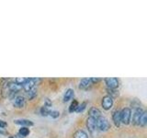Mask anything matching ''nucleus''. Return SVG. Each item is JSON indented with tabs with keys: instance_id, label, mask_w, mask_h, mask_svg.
I'll use <instances>...</instances> for the list:
<instances>
[{
	"instance_id": "1",
	"label": "nucleus",
	"mask_w": 147,
	"mask_h": 138,
	"mask_svg": "<svg viewBox=\"0 0 147 138\" xmlns=\"http://www.w3.org/2000/svg\"><path fill=\"white\" fill-rule=\"evenodd\" d=\"M96 129H98L100 131H107L109 128V123L108 122V120L102 116L96 119Z\"/></svg>"
},
{
	"instance_id": "2",
	"label": "nucleus",
	"mask_w": 147,
	"mask_h": 138,
	"mask_svg": "<svg viewBox=\"0 0 147 138\" xmlns=\"http://www.w3.org/2000/svg\"><path fill=\"white\" fill-rule=\"evenodd\" d=\"M131 118V110L129 108L123 109L121 112V121L124 124H129Z\"/></svg>"
},
{
	"instance_id": "3",
	"label": "nucleus",
	"mask_w": 147,
	"mask_h": 138,
	"mask_svg": "<svg viewBox=\"0 0 147 138\" xmlns=\"http://www.w3.org/2000/svg\"><path fill=\"white\" fill-rule=\"evenodd\" d=\"M36 82H37L36 78H27L25 83L22 85L23 89L27 92H29L30 90H31L34 87V86L36 85Z\"/></svg>"
},
{
	"instance_id": "4",
	"label": "nucleus",
	"mask_w": 147,
	"mask_h": 138,
	"mask_svg": "<svg viewBox=\"0 0 147 138\" xmlns=\"http://www.w3.org/2000/svg\"><path fill=\"white\" fill-rule=\"evenodd\" d=\"M86 127L88 129V131L94 135L96 130V119L92 118V117H88L86 120Z\"/></svg>"
},
{
	"instance_id": "5",
	"label": "nucleus",
	"mask_w": 147,
	"mask_h": 138,
	"mask_svg": "<svg viewBox=\"0 0 147 138\" xmlns=\"http://www.w3.org/2000/svg\"><path fill=\"white\" fill-rule=\"evenodd\" d=\"M105 82H106V85L108 86L109 89H115L116 87H119V80L116 77H108L105 79Z\"/></svg>"
},
{
	"instance_id": "6",
	"label": "nucleus",
	"mask_w": 147,
	"mask_h": 138,
	"mask_svg": "<svg viewBox=\"0 0 147 138\" xmlns=\"http://www.w3.org/2000/svg\"><path fill=\"white\" fill-rule=\"evenodd\" d=\"M113 105V99L111 96H105L102 99V107L105 110H109Z\"/></svg>"
},
{
	"instance_id": "7",
	"label": "nucleus",
	"mask_w": 147,
	"mask_h": 138,
	"mask_svg": "<svg viewBox=\"0 0 147 138\" xmlns=\"http://www.w3.org/2000/svg\"><path fill=\"white\" fill-rule=\"evenodd\" d=\"M144 112L141 108H137L135 110L134 113H133V116H132V122L135 125H139V122H140V118L142 116V113Z\"/></svg>"
},
{
	"instance_id": "8",
	"label": "nucleus",
	"mask_w": 147,
	"mask_h": 138,
	"mask_svg": "<svg viewBox=\"0 0 147 138\" xmlns=\"http://www.w3.org/2000/svg\"><path fill=\"white\" fill-rule=\"evenodd\" d=\"M13 104L17 108H22L25 105V99L22 96H17L13 100Z\"/></svg>"
},
{
	"instance_id": "9",
	"label": "nucleus",
	"mask_w": 147,
	"mask_h": 138,
	"mask_svg": "<svg viewBox=\"0 0 147 138\" xmlns=\"http://www.w3.org/2000/svg\"><path fill=\"white\" fill-rule=\"evenodd\" d=\"M7 89L9 92H11V93H16V92L20 91V89H21V86L17 84V83H9L7 86Z\"/></svg>"
},
{
	"instance_id": "10",
	"label": "nucleus",
	"mask_w": 147,
	"mask_h": 138,
	"mask_svg": "<svg viewBox=\"0 0 147 138\" xmlns=\"http://www.w3.org/2000/svg\"><path fill=\"white\" fill-rule=\"evenodd\" d=\"M112 118H113V122L115 123V125L116 126H119L121 123V112H119V110H115L113 112V115H112Z\"/></svg>"
},
{
	"instance_id": "11",
	"label": "nucleus",
	"mask_w": 147,
	"mask_h": 138,
	"mask_svg": "<svg viewBox=\"0 0 147 138\" xmlns=\"http://www.w3.org/2000/svg\"><path fill=\"white\" fill-rule=\"evenodd\" d=\"M89 115H90V117H92V118L98 119V117L101 116V112H100V110H99L98 108L92 107V108L89 110Z\"/></svg>"
},
{
	"instance_id": "12",
	"label": "nucleus",
	"mask_w": 147,
	"mask_h": 138,
	"mask_svg": "<svg viewBox=\"0 0 147 138\" xmlns=\"http://www.w3.org/2000/svg\"><path fill=\"white\" fill-rule=\"evenodd\" d=\"M90 85H92V82L90 80V78H84L80 81V84H79V89H87Z\"/></svg>"
},
{
	"instance_id": "13",
	"label": "nucleus",
	"mask_w": 147,
	"mask_h": 138,
	"mask_svg": "<svg viewBox=\"0 0 147 138\" xmlns=\"http://www.w3.org/2000/svg\"><path fill=\"white\" fill-rule=\"evenodd\" d=\"M14 122L17 124H20V125H24V126H32L33 125V122L30 120H25V119H20V120H15Z\"/></svg>"
},
{
	"instance_id": "14",
	"label": "nucleus",
	"mask_w": 147,
	"mask_h": 138,
	"mask_svg": "<svg viewBox=\"0 0 147 138\" xmlns=\"http://www.w3.org/2000/svg\"><path fill=\"white\" fill-rule=\"evenodd\" d=\"M74 91L73 89H67L66 90V92H65V94H64V97H63V101L64 102H66V101H68V100H70L73 97H74Z\"/></svg>"
},
{
	"instance_id": "15",
	"label": "nucleus",
	"mask_w": 147,
	"mask_h": 138,
	"mask_svg": "<svg viewBox=\"0 0 147 138\" xmlns=\"http://www.w3.org/2000/svg\"><path fill=\"white\" fill-rule=\"evenodd\" d=\"M74 138H88L86 133L83 130H78L74 133Z\"/></svg>"
},
{
	"instance_id": "16",
	"label": "nucleus",
	"mask_w": 147,
	"mask_h": 138,
	"mask_svg": "<svg viewBox=\"0 0 147 138\" xmlns=\"http://www.w3.org/2000/svg\"><path fill=\"white\" fill-rule=\"evenodd\" d=\"M147 122V113L146 112H144L142 113V116L140 118V122H139V125L141 126H144Z\"/></svg>"
},
{
	"instance_id": "17",
	"label": "nucleus",
	"mask_w": 147,
	"mask_h": 138,
	"mask_svg": "<svg viewBox=\"0 0 147 138\" xmlns=\"http://www.w3.org/2000/svg\"><path fill=\"white\" fill-rule=\"evenodd\" d=\"M50 112H51L50 107H48V106H46V105H44L43 107H41L40 109V113L42 116H48Z\"/></svg>"
},
{
	"instance_id": "18",
	"label": "nucleus",
	"mask_w": 147,
	"mask_h": 138,
	"mask_svg": "<svg viewBox=\"0 0 147 138\" xmlns=\"http://www.w3.org/2000/svg\"><path fill=\"white\" fill-rule=\"evenodd\" d=\"M20 133L21 136L24 137V136H27L28 135H29V133H30V130L27 127H22L20 130V133Z\"/></svg>"
},
{
	"instance_id": "19",
	"label": "nucleus",
	"mask_w": 147,
	"mask_h": 138,
	"mask_svg": "<svg viewBox=\"0 0 147 138\" xmlns=\"http://www.w3.org/2000/svg\"><path fill=\"white\" fill-rule=\"evenodd\" d=\"M77 106H78L77 101H76V100H74L73 102L71 103L70 107H69V112H76V108H77Z\"/></svg>"
},
{
	"instance_id": "20",
	"label": "nucleus",
	"mask_w": 147,
	"mask_h": 138,
	"mask_svg": "<svg viewBox=\"0 0 147 138\" xmlns=\"http://www.w3.org/2000/svg\"><path fill=\"white\" fill-rule=\"evenodd\" d=\"M86 102H82L81 105H78L77 106L76 112H84V110L86 109Z\"/></svg>"
},
{
	"instance_id": "21",
	"label": "nucleus",
	"mask_w": 147,
	"mask_h": 138,
	"mask_svg": "<svg viewBox=\"0 0 147 138\" xmlns=\"http://www.w3.org/2000/svg\"><path fill=\"white\" fill-rule=\"evenodd\" d=\"M27 93H28V97H29L30 99H33L34 97L36 96V94H37L36 93V89H34V87L31 90H30L29 92H27Z\"/></svg>"
},
{
	"instance_id": "22",
	"label": "nucleus",
	"mask_w": 147,
	"mask_h": 138,
	"mask_svg": "<svg viewBox=\"0 0 147 138\" xmlns=\"http://www.w3.org/2000/svg\"><path fill=\"white\" fill-rule=\"evenodd\" d=\"M26 79H27V78H24V77H18V78H16L15 83H17V84H18V85L22 86V85L25 83Z\"/></svg>"
},
{
	"instance_id": "23",
	"label": "nucleus",
	"mask_w": 147,
	"mask_h": 138,
	"mask_svg": "<svg viewBox=\"0 0 147 138\" xmlns=\"http://www.w3.org/2000/svg\"><path fill=\"white\" fill-rule=\"evenodd\" d=\"M49 115L52 118H58L59 117V115H60V112H57V110H51L50 112V113H49Z\"/></svg>"
},
{
	"instance_id": "24",
	"label": "nucleus",
	"mask_w": 147,
	"mask_h": 138,
	"mask_svg": "<svg viewBox=\"0 0 147 138\" xmlns=\"http://www.w3.org/2000/svg\"><path fill=\"white\" fill-rule=\"evenodd\" d=\"M90 80H91V82H92V84H94V83L98 82L100 79H99V78H95V77H92V78H90Z\"/></svg>"
},
{
	"instance_id": "25",
	"label": "nucleus",
	"mask_w": 147,
	"mask_h": 138,
	"mask_svg": "<svg viewBox=\"0 0 147 138\" xmlns=\"http://www.w3.org/2000/svg\"><path fill=\"white\" fill-rule=\"evenodd\" d=\"M6 126H7V123L5 122L4 121H1V120H0V128H4Z\"/></svg>"
},
{
	"instance_id": "26",
	"label": "nucleus",
	"mask_w": 147,
	"mask_h": 138,
	"mask_svg": "<svg viewBox=\"0 0 147 138\" xmlns=\"http://www.w3.org/2000/svg\"><path fill=\"white\" fill-rule=\"evenodd\" d=\"M16 137H17V138H23V136H22V137H21V135H20V133H18V135H17V136H16Z\"/></svg>"
},
{
	"instance_id": "27",
	"label": "nucleus",
	"mask_w": 147,
	"mask_h": 138,
	"mask_svg": "<svg viewBox=\"0 0 147 138\" xmlns=\"http://www.w3.org/2000/svg\"><path fill=\"white\" fill-rule=\"evenodd\" d=\"M8 138H15V137H13V136H9Z\"/></svg>"
}]
</instances>
